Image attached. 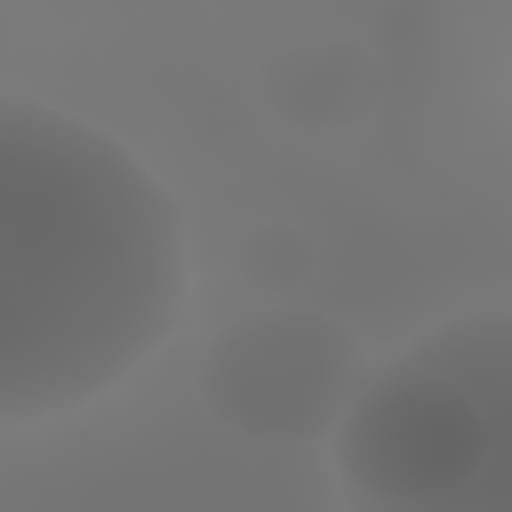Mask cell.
Wrapping results in <instances>:
<instances>
[{
    "label": "cell",
    "mask_w": 512,
    "mask_h": 512,
    "mask_svg": "<svg viewBox=\"0 0 512 512\" xmlns=\"http://www.w3.org/2000/svg\"><path fill=\"white\" fill-rule=\"evenodd\" d=\"M176 192L96 120L0 96V432L128 384L184 320Z\"/></svg>",
    "instance_id": "cell-1"
},
{
    "label": "cell",
    "mask_w": 512,
    "mask_h": 512,
    "mask_svg": "<svg viewBox=\"0 0 512 512\" xmlns=\"http://www.w3.org/2000/svg\"><path fill=\"white\" fill-rule=\"evenodd\" d=\"M328 456L344 512H512V312H464L368 360Z\"/></svg>",
    "instance_id": "cell-2"
},
{
    "label": "cell",
    "mask_w": 512,
    "mask_h": 512,
    "mask_svg": "<svg viewBox=\"0 0 512 512\" xmlns=\"http://www.w3.org/2000/svg\"><path fill=\"white\" fill-rule=\"evenodd\" d=\"M368 376V352L344 320L256 312L224 328L200 360V400L240 440H328Z\"/></svg>",
    "instance_id": "cell-3"
}]
</instances>
